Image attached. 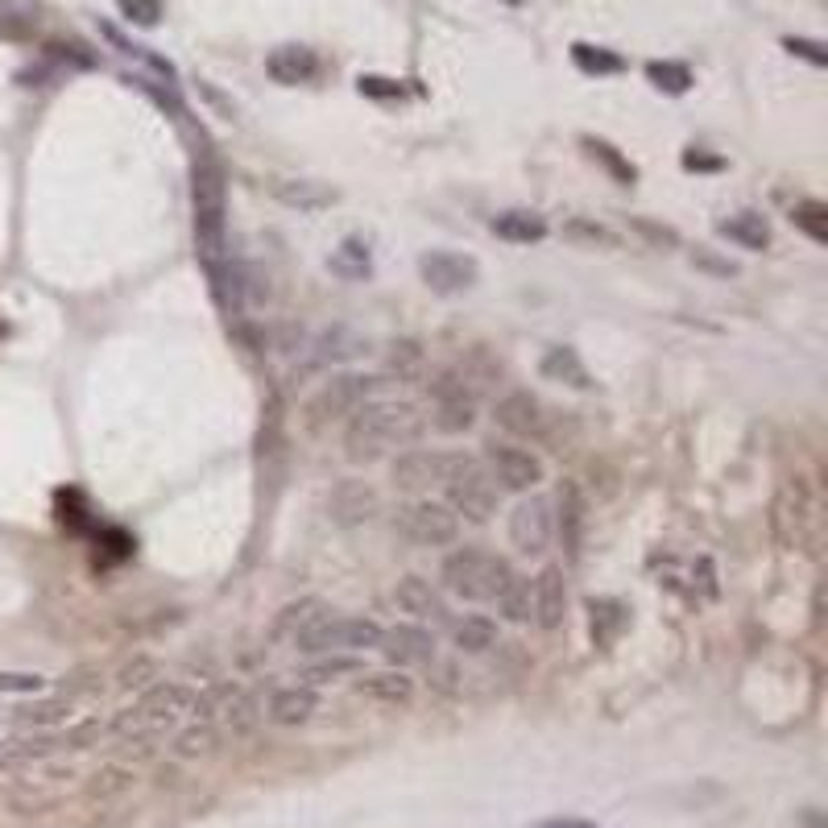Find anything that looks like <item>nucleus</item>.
<instances>
[{"instance_id":"nucleus-1","label":"nucleus","mask_w":828,"mask_h":828,"mask_svg":"<svg viewBox=\"0 0 828 828\" xmlns=\"http://www.w3.org/2000/svg\"><path fill=\"white\" fill-rule=\"evenodd\" d=\"M427 432V414L414 402H385L369 397L364 406L348 414L345 423V456L352 465H373L397 448H411Z\"/></svg>"},{"instance_id":"nucleus-2","label":"nucleus","mask_w":828,"mask_h":828,"mask_svg":"<svg viewBox=\"0 0 828 828\" xmlns=\"http://www.w3.org/2000/svg\"><path fill=\"white\" fill-rule=\"evenodd\" d=\"M518 571L493 552H481V547H456V552L444 559L439 568V580L448 588L451 597L472 604H493L501 597V588L514 580Z\"/></svg>"},{"instance_id":"nucleus-3","label":"nucleus","mask_w":828,"mask_h":828,"mask_svg":"<svg viewBox=\"0 0 828 828\" xmlns=\"http://www.w3.org/2000/svg\"><path fill=\"white\" fill-rule=\"evenodd\" d=\"M381 630L373 618H345V613H324L310 625L307 634H298L291 642L298 655H361V651H378Z\"/></svg>"},{"instance_id":"nucleus-4","label":"nucleus","mask_w":828,"mask_h":828,"mask_svg":"<svg viewBox=\"0 0 828 828\" xmlns=\"http://www.w3.org/2000/svg\"><path fill=\"white\" fill-rule=\"evenodd\" d=\"M468 451H448V448H406L394 456L390 465V481H394L397 493H411V498H423L432 489H444V484L456 477V468L465 465Z\"/></svg>"},{"instance_id":"nucleus-5","label":"nucleus","mask_w":828,"mask_h":828,"mask_svg":"<svg viewBox=\"0 0 828 828\" xmlns=\"http://www.w3.org/2000/svg\"><path fill=\"white\" fill-rule=\"evenodd\" d=\"M394 531L402 538H411L414 547H448L460 535V518L448 501L411 498L394 510Z\"/></svg>"},{"instance_id":"nucleus-6","label":"nucleus","mask_w":828,"mask_h":828,"mask_svg":"<svg viewBox=\"0 0 828 828\" xmlns=\"http://www.w3.org/2000/svg\"><path fill=\"white\" fill-rule=\"evenodd\" d=\"M381 378L373 373H357V369H345V373H331L307 402V423L310 427H324V423H336V418H348V414L364 406L369 397L378 394Z\"/></svg>"},{"instance_id":"nucleus-7","label":"nucleus","mask_w":828,"mask_h":828,"mask_svg":"<svg viewBox=\"0 0 828 828\" xmlns=\"http://www.w3.org/2000/svg\"><path fill=\"white\" fill-rule=\"evenodd\" d=\"M444 498H448V505L456 510V518H468V522L481 526V522H489V518L498 514L501 489H498V481L489 477V468L468 451L465 465L456 468V477L444 484Z\"/></svg>"},{"instance_id":"nucleus-8","label":"nucleus","mask_w":828,"mask_h":828,"mask_svg":"<svg viewBox=\"0 0 828 828\" xmlns=\"http://www.w3.org/2000/svg\"><path fill=\"white\" fill-rule=\"evenodd\" d=\"M775 535L783 547H811L816 538V498L804 477H787L775 498Z\"/></svg>"},{"instance_id":"nucleus-9","label":"nucleus","mask_w":828,"mask_h":828,"mask_svg":"<svg viewBox=\"0 0 828 828\" xmlns=\"http://www.w3.org/2000/svg\"><path fill=\"white\" fill-rule=\"evenodd\" d=\"M510 547H514L518 555H531V559H538V555L552 552L555 543V505L552 498H543V493H526V498L518 501L514 510H510Z\"/></svg>"},{"instance_id":"nucleus-10","label":"nucleus","mask_w":828,"mask_h":828,"mask_svg":"<svg viewBox=\"0 0 828 828\" xmlns=\"http://www.w3.org/2000/svg\"><path fill=\"white\" fill-rule=\"evenodd\" d=\"M477 423V394L456 369H444L432 381V427L444 435H465Z\"/></svg>"},{"instance_id":"nucleus-11","label":"nucleus","mask_w":828,"mask_h":828,"mask_svg":"<svg viewBox=\"0 0 828 828\" xmlns=\"http://www.w3.org/2000/svg\"><path fill=\"white\" fill-rule=\"evenodd\" d=\"M481 465L489 468V477H493L498 489H505V493H531V489L543 481V460H538L531 448H518V444L489 439Z\"/></svg>"},{"instance_id":"nucleus-12","label":"nucleus","mask_w":828,"mask_h":828,"mask_svg":"<svg viewBox=\"0 0 828 828\" xmlns=\"http://www.w3.org/2000/svg\"><path fill=\"white\" fill-rule=\"evenodd\" d=\"M418 277L435 294H465L481 282V261L468 253H451V249H432L418 258Z\"/></svg>"},{"instance_id":"nucleus-13","label":"nucleus","mask_w":828,"mask_h":828,"mask_svg":"<svg viewBox=\"0 0 828 828\" xmlns=\"http://www.w3.org/2000/svg\"><path fill=\"white\" fill-rule=\"evenodd\" d=\"M394 604L414 621V625H427V630H448L451 621V604L427 576H402L394 585Z\"/></svg>"},{"instance_id":"nucleus-14","label":"nucleus","mask_w":828,"mask_h":828,"mask_svg":"<svg viewBox=\"0 0 828 828\" xmlns=\"http://www.w3.org/2000/svg\"><path fill=\"white\" fill-rule=\"evenodd\" d=\"M493 418H498L501 432L518 435V439H543V435H547V423H552L547 406H543L531 390H510V394H501L498 402H493Z\"/></svg>"},{"instance_id":"nucleus-15","label":"nucleus","mask_w":828,"mask_h":828,"mask_svg":"<svg viewBox=\"0 0 828 828\" xmlns=\"http://www.w3.org/2000/svg\"><path fill=\"white\" fill-rule=\"evenodd\" d=\"M531 621L547 634H555L568 621V576L559 564H547L531 580Z\"/></svg>"},{"instance_id":"nucleus-16","label":"nucleus","mask_w":828,"mask_h":828,"mask_svg":"<svg viewBox=\"0 0 828 828\" xmlns=\"http://www.w3.org/2000/svg\"><path fill=\"white\" fill-rule=\"evenodd\" d=\"M381 510V498L378 489L369 481H357V477H348V481H336V489L328 493V518L340 526V531H352V526H364V522H373Z\"/></svg>"},{"instance_id":"nucleus-17","label":"nucleus","mask_w":828,"mask_h":828,"mask_svg":"<svg viewBox=\"0 0 828 828\" xmlns=\"http://www.w3.org/2000/svg\"><path fill=\"white\" fill-rule=\"evenodd\" d=\"M378 651H385V658H390L394 667H427L435 658V634L427 625L406 621V625H394V630L381 634Z\"/></svg>"},{"instance_id":"nucleus-18","label":"nucleus","mask_w":828,"mask_h":828,"mask_svg":"<svg viewBox=\"0 0 828 828\" xmlns=\"http://www.w3.org/2000/svg\"><path fill=\"white\" fill-rule=\"evenodd\" d=\"M265 70H270L274 84L298 87V84H315L324 75V63H319V54L310 51V46H277L265 58Z\"/></svg>"},{"instance_id":"nucleus-19","label":"nucleus","mask_w":828,"mask_h":828,"mask_svg":"<svg viewBox=\"0 0 828 828\" xmlns=\"http://www.w3.org/2000/svg\"><path fill=\"white\" fill-rule=\"evenodd\" d=\"M448 642L456 655H489V651H498L501 630L498 621L484 613H465V618L448 621Z\"/></svg>"},{"instance_id":"nucleus-20","label":"nucleus","mask_w":828,"mask_h":828,"mask_svg":"<svg viewBox=\"0 0 828 828\" xmlns=\"http://www.w3.org/2000/svg\"><path fill=\"white\" fill-rule=\"evenodd\" d=\"M555 510V535L564 538V552L568 559H580V543H585V498L571 481L559 484V498L552 501Z\"/></svg>"},{"instance_id":"nucleus-21","label":"nucleus","mask_w":828,"mask_h":828,"mask_svg":"<svg viewBox=\"0 0 828 828\" xmlns=\"http://www.w3.org/2000/svg\"><path fill=\"white\" fill-rule=\"evenodd\" d=\"M324 613H331V609H328V601H319V597H298V601L282 604L274 613V625H270V639L294 642L298 634H307Z\"/></svg>"},{"instance_id":"nucleus-22","label":"nucleus","mask_w":828,"mask_h":828,"mask_svg":"<svg viewBox=\"0 0 828 828\" xmlns=\"http://www.w3.org/2000/svg\"><path fill=\"white\" fill-rule=\"evenodd\" d=\"M538 373L547 381H555V385H568V390H588L592 385V373H588V364L580 361V352L571 345H555L543 352V361H538Z\"/></svg>"},{"instance_id":"nucleus-23","label":"nucleus","mask_w":828,"mask_h":828,"mask_svg":"<svg viewBox=\"0 0 828 828\" xmlns=\"http://www.w3.org/2000/svg\"><path fill=\"white\" fill-rule=\"evenodd\" d=\"M493 237H501V241L510 244H538L552 228H547V220L538 216V211H531V207H505V211H498L493 216Z\"/></svg>"},{"instance_id":"nucleus-24","label":"nucleus","mask_w":828,"mask_h":828,"mask_svg":"<svg viewBox=\"0 0 828 828\" xmlns=\"http://www.w3.org/2000/svg\"><path fill=\"white\" fill-rule=\"evenodd\" d=\"M357 691L378 700V705H411L414 700V679L402 667H385V672H361Z\"/></svg>"},{"instance_id":"nucleus-25","label":"nucleus","mask_w":828,"mask_h":828,"mask_svg":"<svg viewBox=\"0 0 828 828\" xmlns=\"http://www.w3.org/2000/svg\"><path fill=\"white\" fill-rule=\"evenodd\" d=\"M319 712V696L307 684H291L270 696V721L274 724H307Z\"/></svg>"},{"instance_id":"nucleus-26","label":"nucleus","mask_w":828,"mask_h":828,"mask_svg":"<svg viewBox=\"0 0 828 828\" xmlns=\"http://www.w3.org/2000/svg\"><path fill=\"white\" fill-rule=\"evenodd\" d=\"M361 348H364L361 336H352L348 328H331V331H324L319 340L307 345V364H303V369H331V364L357 357Z\"/></svg>"},{"instance_id":"nucleus-27","label":"nucleus","mask_w":828,"mask_h":828,"mask_svg":"<svg viewBox=\"0 0 828 828\" xmlns=\"http://www.w3.org/2000/svg\"><path fill=\"white\" fill-rule=\"evenodd\" d=\"M274 199L310 216V211H324V207L336 204V190L324 187V183H310V178H282V183H274Z\"/></svg>"},{"instance_id":"nucleus-28","label":"nucleus","mask_w":828,"mask_h":828,"mask_svg":"<svg viewBox=\"0 0 828 828\" xmlns=\"http://www.w3.org/2000/svg\"><path fill=\"white\" fill-rule=\"evenodd\" d=\"M717 232H721L724 241L738 244V249H745V253H762V249H771V225L762 220L759 211H733L729 220H721V225H717Z\"/></svg>"},{"instance_id":"nucleus-29","label":"nucleus","mask_w":828,"mask_h":828,"mask_svg":"<svg viewBox=\"0 0 828 828\" xmlns=\"http://www.w3.org/2000/svg\"><path fill=\"white\" fill-rule=\"evenodd\" d=\"M625 625H630V609L621 601H613V597L588 601V630H592V642H597V646H613V642L625 634Z\"/></svg>"},{"instance_id":"nucleus-30","label":"nucleus","mask_w":828,"mask_h":828,"mask_svg":"<svg viewBox=\"0 0 828 828\" xmlns=\"http://www.w3.org/2000/svg\"><path fill=\"white\" fill-rule=\"evenodd\" d=\"M580 145H585V154L592 157V162H601L604 174L618 183V187H634L639 183V171H634V162L621 154L613 141L604 138H580Z\"/></svg>"},{"instance_id":"nucleus-31","label":"nucleus","mask_w":828,"mask_h":828,"mask_svg":"<svg viewBox=\"0 0 828 828\" xmlns=\"http://www.w3.org/2000/svg\"><path fill=\"white\" fill-rule=\"evenodd\" d=\"M361 672H364L361 655H315L307 667H303L298 684L315 688V684H331V679H345V675H361Z\"/></svg>"},{"instance_id":"nucleus-32","label":"nucleus","mask_w":828,"mask_h":828,"mask_svg":"<svg viewBox=\"0 0 828 828\" xmlns=\"http://www.w3.org/2000/svg\"><path fill=\"white\" fill-rule=\"evenodd\" d=\"M564 241L580 244V249H618L621 237L613 232L609 225H601V220H592V216H571V220H564Z\"/></svg>"},{"instance_id":"nucleus-33","label":"nucleus","mask_w":828,"mask_h":828,"mask_svg":"<svg viewBox=\"0 0 828 828\" xmlns=\"http://www.w3.org/2000/svg\"><path fill=\"white\" fill-rule=\"evenodd\" d=\"M571 63L585 70V75H621L625 70V58L613 54L609 46H592V42H571Z\"/></svg>"},{"instance_id":"nucleus-34","label":"nucleus","mask_w":828,"mask_h":828,"mask_svg":"<svg viewBox=\"0 0 828 828\" xmlns=\"http://www.w3.org/2000/svg\"><path fill=\"white\" fill-rule=\"evenodd\" d=\"M493 604H498L501 621H510V625H531V580L514 576L510 585L501 588V597Z\"/></svg>"},{"instance_id":"nucleus-35","label":"nucleus","mask_w":828,"mask_h":828,"mask_svg":"<svg viewBox=\"0 0 828 828\" xmlns=\"http://www.w3.org/2000/svg\"><path fill=\"white\" fill-rule=\"evenodd\" d=\"M792 225L816 244H828V204L820 199H799L792 207Z\"/></svg>"},{"instance_id":"nucleus-36","label":"nucleus","mask_w":828,"mask_h":828,"mask_svg":"<svg viewBox=\"0 0 828 828\" xmlns=\"http://www.w3.org/2000/svg\"><path fill=\"white\" fill-rule=\"evenodd\" d=\"M67 700H34V705H21L13 712V724H21V729H51V724L67 721Z\"/></svg>"},{"instance_id":"nucleus-37","label":"nucleus","mask_w":828,"mask_h":828,"mask_svg":"<svg viewBox=\"0 0 828 828\" xmlns=\"http://www.w3.org/2000/svg\"><path fill=\"white\" fill-rule=\"evenodd\" d=\"M216 745H220V733L204 721V724H190V729H183V733L174 738V754H178V759H207V754H216Z\"/></svg>"},{"instance_id":"nucleus-38","label":"nucleus","mask_w":828,"mask_h":828,"mask_svg":"<svg viewBox=\"0 0 828 828\" xmlns=\"http://www.w3.org/2000/svg\"><path fill=\"white\" fill-rule=\"evenodd\" d=\"M646 79L658 87V91H667V96H684L696 79H691V70L684 67V63H663V58H655V63H646Z\"/></svg>"},{"instance_id":"nucleus-39","label":"nucleus","mask_w":828,"mask_h":828,"mask_svg":"<svg viewBox=\"0 0 828 828\" xmlns=\"http://www.w3.org/2000/svg\"><path fill=\"white\" fill-rule=\"evenodd\" d=\"M133 771L129 766H121V762H108L103 771H96L91 775V783H87V795L91 799H112V795H121V792H129L133 787Z\"/></svg>"},{"instance_id":"nucleus-40","label":"nucleus","mask_w":828,"mask_h":828,"mask_svg":"<svg viewBox=\"0 0 828 828\" xmlns=\"http://www.w3.org/2000/svg\"><path fill=\"white\" fill-rule=\"evenodd\" d=\"M328 265L340 277H364L369 270H373V265H369V249H364L361 241H345L340 244V253H336Z\"/></svg>"},{"instance_id":"nucleus-41","label":"nucleus","mask_w":828,"mask_h":828,"mask_svg":"<svg viewBox=\"0 0 828 828\" xmlns=\"http://www.w3.org/2000/svg\"><path fill=\"white\" fill-rule=\"evenodd\" d=\"M630 232H639L642 241L655 244V249H679V244H684L672 225H658L651 216H630Z\"/></svg>"},{"instance_id":"nucleus-42","label":"nucleus","mask_w":828,"mask_h":828,"mask_svg":"<svg viewBox=\"0 0 828 828\" xmlns=\"http://www.w3.org/2000/svg\"><path fill=\"white\" fill-rule=\"evenodd\" d=\"M0 37L4 42H25L34 37V13L18 9V4H0Z\"/></svg>"},{"instance_id":"nucleus-43","label":"nucleus","mask_w":828,"mask_h":828,"mask_svg":"<svg viewBox=\"0 0 828 828\" xmlns=\"http://www.w3.org/2000/svg\"><path fill=\"white\" fill-rule=\"evenodd\" d=\"M121 4V18L129 25H141V30H154L162 21V0H117Z\"/></svg>"},{"instance_id":"nucleus-44","label":"nucleus","mask_w":828,"mask_h":828,"mask_svg":"<svg viewBox=\"0 0 828 828\" xmlns=\"http://www.w3.org/2000/svg\"><path fill=\"white\" fill-rule=\"evenodd\" d=\"M688 261H691V270H700V274H712V277H738V265L729 258H717L712 249H691L688 253Z\"/></svg>"},{"instance_id":"nucleus-45","label":"nucleus","mask_w":828,"mask_h":828,"mask_svg":"<svg viewBox=\"0 0 828 828\" xmlns=\"http://www.w3.org/2000/svg\"><path fill=\"white\" fill-rule=\"evenodd\" d=\"M357 91L369 96V100H402V96H406L402 84H397V79H385V75H361V79H357Z\"/></svg>"},{"instance_id":"nucleus-46","label":"nucleus","mask_w":828,"mask_h":828,"mask_svg":"<svg viewBox=\"0 0 828 828\" xmlns=\"http://www.w3.org/2000/svg\"><path fill=\"white\" fill-rule=\"evenodd\" d=\"M150 679H157V663L154 658H138V663H129L121 672V688H150Z\"/></svg>"},{"instance_id":"nucleus-47","label":"nucleus","mask_w":828,"mask_h":828,"mask_svg":"<svg viewBox=\"0 0 828 828\" xmlns=\"http://www.w3.org/2000/svg\"><path fill=\"white\" fill-rule=\"evenodd\" d=\"M42 675L37 672H0V691H21V696H34L42 691Z\"/></svg>"},{"instance_id":"nucleus-48","label":"nucleus","mask_w":828,"mask_h":828,"mask_svg":"<svg viewBox=\"0 0 828 828\" xmlns=\"http://www.w3.org/2000/svg\"><path fill=\"white\" fill-rule=\"evenodd\" d=\"M792 54H799V58H808L811 67H828V51H825V42H811V37H787L783 42Z\"/></svg>"},{"instance_id":"nucleus-49","label":"nucleus","mask_w":828,"mask_h":828,"mask_svg":"<svg viewBox=\"0 0 828 828\" xmlns=\"http://www.w3.org/2000/svg\"><path fill=\"white\" fill-rule=\"evenodd\" d=\"M526 828H601L597 820H585V816H547V820H535Z\"/></svg>"},{"instance_id":"nucleus-50","label":"nucleus","mask_w":828,"mask_h":828,"mask_svg":"<svg viewBox=\"0 0 828 828\" xmlns=\"http://www.w3.org/2000/svg\"><path fill=\"white\" fill-rule=\"evenodd\" d=\"M684 166H688V171H721L724 162H721V157L700 154V150H688V154H684Z\"/></svg>"},{"instance_id":"nucleus-51","label":"nucleus","mask_w":828,"mask_h":828,"mask_svg":"<svg viewBox=\"0 0 828 828\" xmlns=\"http://www.w3.org/2000/svg\"><path fill=\"white\" fill-rule=\"evenodd\" d=\"M505 4H522V0H505Z\"/></svg>"}]
</instances>
